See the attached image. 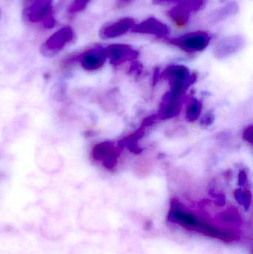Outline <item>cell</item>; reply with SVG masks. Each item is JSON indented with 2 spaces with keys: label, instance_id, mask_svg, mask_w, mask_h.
Wrapping results in <instances>:
<instances>
[{
  "label": "cell",
  "instance_id": "obj_1",
  "mask_svg": "<svg viewBox=\"0 0 253 254\" xmlns=\"http://www.w3.org/2000/svg\"><path fill=\"white\" fill-rule=\"evenodd\" d=\"M210 40V35L207 32L198 31L178 37L168 38L166 40L169 44L177 46L185 52H199L206 49Z\"/></svg>",
  "mask_w": 253,
  "mask_h": 254
},
{
  "label": "cell",
  "instance_id": "obj_2",
  "mask_svg": "<svg viewBox=\"0 0 253 254\" xmlns=\"http://www.w3.org/2000/svg\"><path fill=\"white\" fill-rule=\"evenodd\" d=\"M75 39V33L69 26H65L52 34L43 45L40 52L46 58H52L57 55L67 45Z\"/></svg>",
  "mask_w": 253,
  "mask_h": 254
},
{
  "label": "cell",
  "instance_id": "obj_3",
  "mask_svg": "<svg viewBox=\"0 0 253 254\" xmlns=\"http://www.w3.org/2000/svg\"><path fill=\"white\" fill-rule=\"evenodd\" d=\"M204 0H181L168 11V16L178 26L188 23L192 13L201 10L204 5Z\"/></svg>",
  "mask_w": 253,
  "mask_h": 254
},
{
  "label": "cell",
  "instance_id": "obj_4",
  "mask_svg": "<svg viewBox=\"0 0 253 254\" xmlns=\"http://www.w3.org/2000/svg\"><path fill=\"white\" fill-rule=\"evenodd\" d=\"M120 155V149L110 141L98 143L92 151V158L101 161L103 167L108 170H113L116 167Z\"/></svg>",
  "mask_w": 253,
  "mask_h": 254
},
{
  "label": "cell",
  "instance_id": "obj_5",
  "mask_svg": "<svg viewBox=\"0 0 253 254\" xmlns=\"http://www.w3.org/2000/svg\"><path fill=\"white\" fill-rule=\"evenodd\" d=\"M135 24V19L131 17L121 18L105 24L100 30V37L102 40H108L121 37L132 30Z\"/></svg>",
  "mask_w": 253,
  "mask_h": 254
},
{
  "label": "cell",
  "instance_id": "obj_6",
  "mask_svg": "<svg viewBox=\"0 0 253 254\" xmlns=\"http://www.w3.org/2000/svg\"><path fill=\"white\" fill-rule=\"evenodd\" d=\"M107 58L112 65H119L127 61H135L139 52L129 45L112 44L105 48Z\"/></svg>",
  "mask_w": 253,
  "mask_h": 254
},
{
  "label": "cell",
  "instance_id": "obj_7",
  "mask_svg": "<svg viewBox=\"0 0 253 254\" xmlns=\"http://www.w3.org/2000/svg\"><path fill=\"white\" fill-rule=\"evenodd\" d=\"M246 43L245 37L242 35H232L224 37L220 40L215 46L214 54L218 59L228 58L243 49Z\"/></svg>",
  "mask_w": 253,
  "mask_h": 254
},
{
  "label": "cell",
  "instance_id": "obj_8",
  "mask_svg": "<svg viewBox=\"0 0 253 254\" xmlns=\"http://www.w3.org/2000/svg\"><path fill=\"white\" fill-rule=\"evenodd\" d=\"M132 31L135 34H150L156 36L159 38H164L169 35L170 29L167 25L157 18L151 16L141 23L135 24Z\"/></svg>",
  "mask_w": 253,
  "mask_h": 254
},
{
  "label": "cell",
  "instance_id": "obj_9",
  "mask_svg": "<svg viewBox=\"0 0 253 254\" xmlns=\"http://www.w3.org/2000/svg\"><path fill=\"white\" fill-rule=\"evenodd\" d=\"M53 0H35L24 10L27 22L35 23L44 20L51 13Z\"/></svg>",
  "mask_w": 253,
  "mask_h": 254
},
{
  "label": "cell",
  "instance_id": "obj_10",
  "mask_svg": "<svg viewBox=\"0 0 253 254\" xmlns=\"http://www.w3.org/2000/svg\"><path fill=\"white\" fill-rule=\"evenodd\" d=\"M161 77L167 79L171 83H180L184 85L186 89L194 83L197 79L196 74H190V70L184 65H171L160 74Z\"/></svg>",
  "mask_w": 253,
  "mask_h": 254
},
{
  "label": "cell",
  "instance_id": "obj_11",
  "mask_svg": "<svg viewBox=\"0 0 253 254\" xmlns=\"http://www.w3.org/2000/svg\"><path fill=\"white\" fill-rule=\"evenodd\" d=\"M105 48L96 47L89 49L80 57L82 67L87 71H95L102 66L106 61Z\"/></svg>",
  "mask_w": 253,
  "mask_h": 254
},
{
  "label": "cell",
  "instance_id": "obj_12",
  "mask_svg": "<svg viewBox=\"0 0 253 254\" xmlns=\"http://www.w3.org/2000/svg\"><path fill=\"white\" fill-rule=\"evenodd\" d=\"M181 109L180 98L172 96L168 92L163 96L161 107L157 114L158 120H167L178 116L181 113Z\"/></svg>",
  "mask_w": 253,
  "mask_h": 254
},
{
  "label": "cell",
  "instance_id": "obj_13",
  "mask_svg": "<svg viewBox=\"0 0 253 254\" xmlns=\"http://www.w3.org/2000/svg\"><path fill=\"white\" fill-rule=\"evenodd\" d=\"M239 6L235 1H229L224 5L212 10L208 16V22L211 25H215L235 16L239 12Z\"/></svg>",
  "mask_w": 253,
  "mask_h": 254
},
{
  "label": "cell",
  "instance_id": "obj_14",
  "mask_svg": "<svg viewBox=\"0 0 253 254\" xmlns=\"http://www.w3.org/2000/svg\"><path fill=\"white\" fill-rule=\"evenodd\" d=\"M144 136V128H143L142 127H140L135 132L119 140L118 143H117V147L120 150L124 149V148H126V149L130 150L131 152H133V153L138 155V154L141 153L143 152L142 148L140 147L139 145H138V141Z\"/></svg>",
  "mask_w": 253,
  "mask_h": 254
},
{
  "label": "cell",
  "instance_id": "obj_15",
  "mask_svg": "<svg viewBox=\"0 0 253 254\" xmlns=\"http://www.w3.org/2000/svg\"><path fill=\"white\" fill-rule=\"evenodd\" d=\"M202 103L198 100H193L186 112V119L187 122H193L197 120L202 113Z\"/></svg>",
  "mask_w": 253,
  "mask_h": 254
},
{
  "label": "cell",
  "instance_id": "obj_16",
  "mask_svg": "<svg viewBox=\"0 0 253 254\" xmlns=\"http://www.w3.org/2000/svg\"><path fill=\"white\" fill-rule=\"evenodd\" d=\"M220 219L224 222H238L241 220V216L237 209L231 207L221 213Z\"/></svg>",
  "mask_w": 253,
  "mask_h": 254
},
{
  "label": "cell",
  "instance_id": "obj_17",
  "mask_svg": "<svg viewBox=\"0 0 253 254\" xmlns=\"http://www.w3.org/2000/svg\"><path fill=\"white\" fill-rule=\"evenodd\" d=\"M91 1L92 0H73L68 8V13L71 15H74L83 11Z\"/></svg>",
  "mask_w": 253,
  "mask_h": 254
},
{
  "label": "cell",
  "instance_id": "obj_18",
  "mask_svg": "<svg viewBox=\"0 0 253 254\" xmlns=\"http://www.w3.org/2000/svg\"><path fill=\"white\" fill-rule=\"evenodd\" d=\"M215 121V115L213 114L212 111L208 112L206 114L202 117L201 119V123L202 125L205 127L210 126Z\"/></svg>",
  "mask_w": 253,
  "mask_h": 254
},
{
  "label": "cell",
  "instance_id": "obj_19",
  "mask_svg": "<svg viewBox=\"0 0 253 254\" xmlns=\"http://www.w3.org/2000/svg\"><path fill=\"white\" fill-rule=\"evenodd\" d=\"M158 120L157 115H153V116H148L143 120L141 127L145 129L147 127L152 126Z\"/></svg>",
  "mask_w": 253,
  "mask_h": 254
},
{
  "label": "cell",
  "instance_id": "obj_20",
  "mask_svg": "<svg viewBox=\"0 0 253 254\" xmlns=\"http://www.w3.org/2000/svg\"><path fill=\"white\" fill-rule=\"evenodd\" d=\"M244 192H245V198H244L243 207H245V210H248L252 203V193L248 190H244Z\"/></svg>",
  "mask_w": 253,
  "mask_h": 254
},
{
  "label": "cell",
  "instance_id": "obj_21",
  "mask_svg": "<svg viewBox=\"0 0 253 254\" xmlns=\"http://www.w3.org/2000/svg\"><path fill=\"white\" fill-rule=\"evenodd\" d=\"M243 137L247 141L250 143H253V127L252 125H250L245 128L243 132Z\"/></svg>",
  "mask_w": 253,
  "mask_h": 254
},
{
  "label": "cell",
  "instance_id": "obj_22",
  "mask_svg": "<svg viewBox=\"0 0 253 254\" xmlns=\"http://www.w3.org/2000/svg\"><path fill=\"white\" fill-rule=\"evenodd\" d=\"M55 24H56V21H55L53 16H52V13H51L49 16H47V17L44 19V22H43V25H44L45 28H53Z\"/></svg>",
  "mask_w": 253,
  "mask_h": 254
},
{
  "label": "cell",
  "instance_id": "obj_23",
  "mask_svg": "<svg viewBox=\"0 0 253 254\" xmlns=\"http://www.w3.org/2000/svg\"><path fill=\"white\" fill-rule=\"evenodd\" d=\"M234 196L237 202L240 205L243 206L244 198H245V192L242 189H236L234 192Z\"/></svg>",
  "mask_w": 253,
  "mask_h": 254
},
{
  "label": "cell",
  "instance_id": "obj_24",
  "mask_svg": "<svg viewBox=\"0 0 253 254\" xmlns=\"http://www.w3.org/2000/svg\"><path fill=\"white\" fill-rule=\"evenodd\" d=\"M215 202L219 207H223L226 204V197L224 194H216L215 195Z\"/></svg>",
  "mask_w": 253,
  "mask_h": 254
},
{
  "label": "cell",
  "instance_id": "obj_25",
  "mask_svg": "<svg viewBox=\"0 0 253 254\" xmlns=\"http://www.w3.org/2000/svg\"><path fill=\"white\" fill-rule=\"evenodd\" d=\"M248 183V176L245 171H240L239 175V185L240 187H244Z\"/></svg>",
  "mask_w": 253,
  "mask_h": 254
},
{
  "label": "cell",
  "instance_id": "obj_26",
  "mask_svg": "<svg viewBox=\"0 0 253 254\" xmlns=\"http://www.w3.org/2000/svg\"><path fill=\"white\" fill-rule=\"evenodd\" d=\"M181 0H152V3L157 5L161 4H171V3L180 2Z\"/></svg>",
  "mask_w": 253,
  "mask_h": 254
},
{
  "label": "cell",
  "instance_id": "obj_27",
  "mask_svg": "<svg viewBox=\"0 0 253 254\" xmlns=\"http://www.w3.org/2000/svg\"><path fill=\"white\" fill-rule=\"evenodd\" d=\"M160 73H159V69L157 68V69L154 71V77H153V80H154V84H155L156 82L158 80L159 75H160Z\"/></svg>",
  "mask_w": 253,
  "mask_h": 254
},
{
  "label": "cell",
  "instance_id": "obj_28",
  "mask_svg": "<svg viewBox=\"0 0 253 254\" xmlns=\"http://www.w3.org/2000/svg\"><path fill=\"white\" fill-rule=\"evenodd\" d=\"M119 2L121 3V4H126V3L129 2L131 0H117Z\"/></svg>",
  "mask_w": 253,
  "mask_h": 254
},
{
  "label": "cell",
  "instance_id": "obj_29",
  "mask_svg": "<svg viewBox=\"0 0 253 254\" xmlns=\"http://www.w3.org/2000/svg\"><path fill=\"white\" fill-rule=\"evenodd\" d=\"M1 9H0V19H1Z\"/></svg>",
  "mask_w": 253,
  "mask_h": 254
}]
</instances>
